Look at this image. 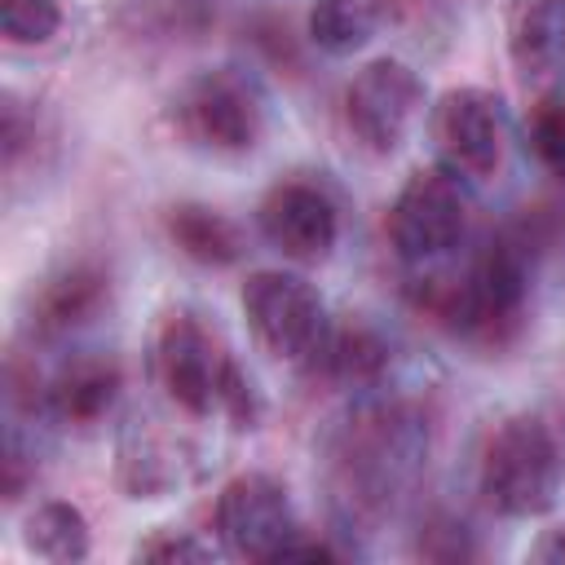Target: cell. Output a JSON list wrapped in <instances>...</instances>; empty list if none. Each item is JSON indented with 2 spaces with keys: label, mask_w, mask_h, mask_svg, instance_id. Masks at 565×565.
I'll return each mask as SVG.
<instances>
[{
  "label": "cell",
  "mask_w": 565,
  "mask_h": 565,
  "mask_svg": "<svg viewBox=\"0 0 565 565\" xmlns=\"http://www.w3.org/2000/svg\"><path fill=\"white\" fill-rule=\"evenodd\" d=\"M252 221H256V234L265 238V247H274L291 265L327 260L340 243V230H344L340 199L331 194L327 181H313V177L274 181L260 194Z\"/></svg>",
  "instance_id": "obj_11"
},
{
  "label": "cell",
  "mask_w": 565,
  "mask_h": 565,
  "mask_svg": "<svg viewBox=\"0 0 565 565\" xmlns=\"http://www.w3.org/2000/svg\"><path fill=\"white\" fill-rule=\"evenodd\" d=\"M238 305L252 340L269 358L313 371L335 318L300 269H252L238 287Z\"/></svg>",
  "instance_id": "obj_8"
},
{
  "label": "cell",
  "mask_w": 565,
  "mask_h": 565,
  "mask_svg": "<svg viewBox=\"0 0 565 565\" xmlns=\"http://www.w3.org/2000/svg\"><path fill=\"white\" fill-rule=\"evenodd\" d=\"M163 234L168 243L203 265V269H230L243 260L247 243H243V230L234 216H225L221 207L212 203H199V199H181V203H168L163 207Z\"/></svg>",
  "instance_id": "obj_15"
},
{
  "label": "cell",
  "mask_w": 565,
  "mask_h": 565,
  "mask_svg": "<svg viewBox=\"0 0 565 565\" xmlns=\"http://www.w3.org/2000/svg\"><path fill=\"white\" fill-rule=\"evenodd\" d=\"M22 547L40 561H84L93 552V530L88 516L71 499H44L22 516Z\"/></svg>",
  "instance_id": "obj_18"
},
{
  "label": "cell",
  "mask_w": 565,
  "mask_h": 565,
  "mask_svg": "<svg viewBox=\"0 0 565 565\" xmlns=\"http://www.w3.org/2000/svg\"><path fill=\"white\" fill-rule=\"evenodd\" d=\"M424 459L428 419L419 415V406L388 397L384 388L353 393L344 415H335L322 437L331 499L349 525L388 512L415 486Z\"/></svg>",
  "instance_id": "obj_1"
},
{
  "label": "cell",
  "mask_w": 565,
  "mask_h": 565,
  "mask_svg": "<svg viewBox=\"0 0 565 565\" xmlns=\"http://www.w3.org/2000/svg\"><path fill=\"white\" fill-rule=\"evenodd\" d=\"M525 150L530 159L565 185V93H543L525 119Z\"/></svg>",
  "instance_id": "obj_20"
},
{
  "label": "cell",
  "mask_w": 565,
  "mask_h": 565,
  "mask_svg": "<svg viewBox=\"0 0 565 565\" xmlns=\"http://www.w3.org/2000/svg\"><path fill=\"white\" fill-rule=\"evenodd\" d=\"M124 393V366L106 349H71L53 362L49 375L31 371V415L49 419L57 428L88 433L102 419H110L115 402Z\"/></svg>",
  "instance_id": "obj_13"
},
{
  "label": "cell",
  "mask_w": 565,
  "mask_h": 565,
  "mask_svg": "<svg viewBox=\"0 0 565 565\" xmlns=\"http://www.w3.org/2000/svg\"><path fill=\"white\" fill-rule=\"evenodd\" d=\"M0 31L13 49H40L62 31V0H0Z\"/></svg>",
  "instance_id": "obj_21"
},
{
  "label": "cell",
  "mask_w": 565,
  "mask_h": 565,
  "mask_svg": "<svg viewBox=\"0 0 565 565\" xmlns=\"http://www.w3.org/2000/svg\"><path fill=\"white\" fill-rule=\"evenodd\" d=\"M424 115V79L406 57H371L344 84V128L366 154H393Z\"/></svg>",
  "instance_id": "obj_10"
},
{
  "label": "cell",
  "mask_w": 565,
  "mask_h": 565,
  "mask_svg": "<svg viewBox=\"0 0 565 565\" xmlns=\"http://www.w3.org/2000/svg\"><path fill=\"white\" fill-rule=\"evenodd\" d=\"M530 556H534V561H543V565H565V525L543 530V534L534 539Z\"/></svg>",
  "instance_id": "obj_23"
},
{
  "label": "cell",
  "mask_w": 565,
  "mask_h": 565,
  "mask_svg": "<svg viewBox=\"0 0 565 565\" xmlns=\"http://www.w3.org/2000/svg\"><path fill=\"white\" fill-rule=\"evenodd\" d=\"M212 534L225 556L238 561H331L340 547L327 539H313L291 503V490L282 477L247 468L234 472L212 503Z\"/></svg>",
  "instance_id": "obj_4"
},
{
  "label": "cell",
  "mask_w": 565,
  "mask_h": 565,
  "mask_svg": "<svg viewBox=\"0 0 565 565\" xmlns=\"http://www.w3.org/2000/svg\"><path fill=\"white\" fill-rule=\"evenodd\" d=\"M508 57L525 79H547L565 66V0H512Z\"/></svg>",
  "instance_id": "obj_16"
},
{
  "label": "cell",
  "mask_w": 565,
  "mask_h": 565,
  "mask_svg": "<svg viewBox=\"0 0 565 565\" xmlns=\"http://www.w3.org/2000/svg\"><path fill=\"white\" fill-rule=\"evenodd\" d=\"M207 472V450L177 424L132 415L115 433V486L128 499H168Z\"/></svg>",
  "instance_id": "obj_12"
},
{
  "label": "cell",
  "mask_w": 565,
  "mask_h": 565,
  "mask_svg": "<svg viewBox=\"0 0 565 565\" xmlns=\"http://www.w3.org/2000/svg\"><path fill=\"white\" fill-rule=\"evenodd\" d=\"M530 252L512 234H494L455 282H441L428 309L472 344H503L516 335L530 300Z\"/></svg>",
  "instance_id": "obj_6"
},
{
  "label": "cell",
  "mask_w": 565,
  "mask_h": 565,
  "mask_svg": "<svg viewBox=\"0 0 565 565\" xmlns=\"http://www.w3.org/2000/svg\"><path fill=\"white\" fill-rule=\"evenodd\" d=\"M146 371L159 397L181 419H225L230 428H256L265 397L243 362L230 353L225 335L190 305L163 309L150 327Z\"/></svg>",
  "instance_id": "obj_2"
},
{
  "label": "cell",
  "mask_w": 565,
  "mask_h": 565,
  "mask_svg": "<svg viewBox=\"0 0 565 565\" xmlns=\"http://www.w3.org/2000/svg\"><path fill=\"white\" fill-rule=\"evenodd\" d=\"M468 181L455 177L450 168H441L437 159L415 168L384 216V238L397 256V265L433 274L441 260H450V252L463 243L468 234Z\"/></svg>",
  "instance_id": "obj_7"
},
{
  "label": "cell",
  "mask_w": 565,
  "mask_h": 565,
  "mask_svg": "<svg viewBox=\"0 0 565 565\" xmlns=\"http://www.w3.org/2000/svg\"><path fill=\"white\" fill-rule=\"evenodd\" d=\"M388 362H393V349L375 327L335 322L327 344H322V353H318V362H313V371L335 380L349 393H371V388H384Z\"/></svg>",
  "instance_id": "obj_17"
},
{
  "label": "cell",
  "mask_w": 565,
  "mask_h": 565,
  "mask_svg": "<svg viewBox=\"0 0 565 565\" xmlns=\"http://www.w3.org/2000/svg\"><path fill=\"white\" fill-rule=\"evenodd\" d=\"M168 128L199 154L238 159L265 141L269 97L243 66H203L185 75L168 97Z\"/></svg>",
  "instance_id": "obj_5"
},
{
  "label": "cell",
  "mask_w": 565,
  "mask_h": 565,
  "mask_svg": "<svg viewBox=\"0 0 565 565\" xmlns=\"http://www.w3.org/2000/svg\"><path fill=\"white\" fill-rule=\"evenodd\" d=\"M565 450L543 415H503L477 450V494L503 521H534L556 508Z\"/></svg>",
  "instance_id": "obj_3"
},
{
  "label": "cell",
  "mask_w": 565,
  "mask_h": 565,
  "mask_svg": "<svg viewBox=\"0 0 565 565\" xmlns=\"http://www.w3.org/2000/svg\"><path fill=\"white\" fill-rule=\"evenodd\" d=\"M375 26H380V13L371 0H313L305 18L309 44L327 57H353L358 49L371 44Z\"/></svg>",
  "instance_id": "obj_19"
},
{
  "label": "cell",
  "mask_w": 565,
  "mask_h": 565,
  "mask_svg": "<svg viewBox=\"0 0 565 565\" xmlns=\"http://www.w3.org/2000/svg\"><path fill=\"white\" fill-rule=\"evenodd\" d=\"M508 106L486 84H455L428 106V141L441 168L463 177L468 185L490 181L508 154Z\"/></svg>",
  "instance_id": "obj_9"
},
{
  "label": "cell",
  "mask_w": 565,
  "mask_h": 565,
  "mask_svg": "<svg viewBox=\"0 0 565 565\" xmlns=\"http://www.w3.org/2000/svg\"><path fill=\"white\" fill-rule=\"evenodd\" d=\"M110 300V274L97 260H66L31 287V340L57 344L84 331Z\"/></svg>",
  "instance_id": "obj_14"
},
{
  "label": "cell",
  "mask_w": 565,
  "mask_h": 565,
  "mask_svg": "<svg viewBox=\"0 0 565 565\" xmlns=\"http://www.w3.org/2000/svg\"><path fill=\"white\" fill-rule=\"evenodd\" d=\"M137 561H159V565H207L221 556V543L203 539L199 530H181V525H159L146 539H137L132 547Z\"/></svg>",
  "instance_id": "obj_22"
}]
</instances>
